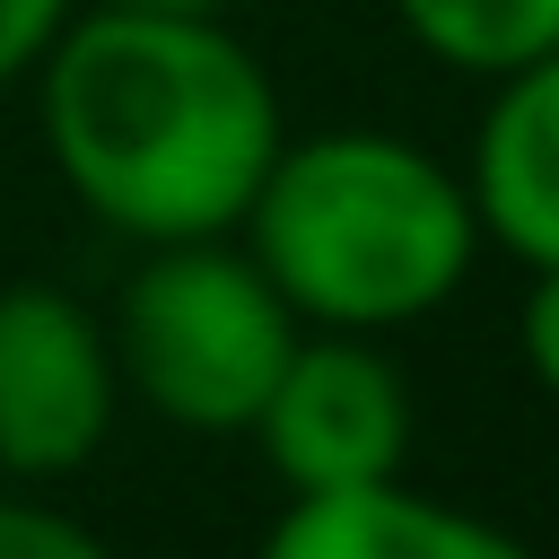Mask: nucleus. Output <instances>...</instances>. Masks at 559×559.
Here are the masks:
<instances>
[{
	"instance_id": "nucleus-1",
	"label": "nucleus",
	"mask_w": 559,
	"mask_h": 559,
	"mask_svg": "<svg viewBox=\"0 0 559 559\" xmlns=\"http://www.w3.org/2000/svg\"><path fill=\"white\" fill-rule=\"evenodd\" d=\"M26 79L44 166L122 245L236 236L288 140L280 79L227 17L70 9Z\"/></svg>"
},
{
	"instance_id": "nucleus-2",
	"label": "nucleus",
	"mask_w": 559,
	"mask_h": 559,
	"mask_svg": "<svg viewBox=\"0 0 559 559\" xmlns=\"http://www.w3.org/2000/svg\"><path fill=\"white\" fill-rule=\"evenodd\" d=\"M236 245L288 297L306 332H411L445 314L480 262V210L463 166L402 131H306L280 140L253 183Z\"/></svg>"
},
{
	"instance_id": "nucleus-3",
	"label": "nucleus",
	"mask_w": 559,
	"mask_h": 559,
	"mask_svg": "<svg viewBox=\"0 0 559 559\" xmlns=\"http://www.w3.org/2000/svg\"><path fill=\"white\" fill-rule=\"evenodd\" d=\"M105 332L122 393H140L166 428L245 437L306 323L236 236H192V245H140V271L122 280Z\"/></svg>"
},
{
	"instance_id": "nucleus-4",
	"label": "nucleus",
	"mask_w": 559,
	"mask_h": 559,
	"mask_svg": "<svg viewBox=\"0 0 559 559\" xmlns=\"http://www.w3.org/2000/svg\"><path fill=\"white\" fill-rule=\"evenodd\" d=\"M411 384L367 332H297L280 384L253 411V445L280 472L288 498H332V489H376L402 480L411 463Z\"/></svg>"
},
{
	"instance_id": "nucleus-5",
	"label": "nucleus",
	"mask_w": 559,
	"mask_h": 559,
	"mask_svg": "<svg viewBox=\"0 0 559 559\" xmlns=\"http://www.w3.org/2000/svg\"><path fill=\"white\" fill-rule=\"evenodd\" d=\"M122 419V367L96 306L52 280L0 288V472L70 480L105 454Z\"/></svg>"
},
{
	"instance_id": "nucleus-6",
	"label": "nucleus",
	"mask_w": 559,
	"mask_h": 559,
	"mask_svg": "<svg viewBox=\"0 0 559 559\" xmlns=\"http://www.w3.org/2000/svg\"><path fill=\"white\" fill-rule=\"evenodd\" d=\"M463 183H472L480 236L498 253H515L524 271L559 262V52L489 79Z\"/></svg>"
},
{
	"instance_id": "nucleus-7",
	"label": "nucleus",
	"mask_w": 559,
	"mask_h": 559,
	"mask_svg": "<svg viewBox=\"0 0 559 559\" xmlns=\"http://www.w3.org/2000/svg\"><path fill=\"white\" fill-rule=\"evenodd\" d=\"M253 559H542V550L411 480H376V489L288 498L253 542Z\"/></svg>"
},
{
	"instance_id": "nucleus-8",
	"label": "nucleus",
	"mask_w": 559,
	"mask_h": 559,
	"mask_svg": "<svg viewBox=\"0 0 559 559\" xmlns=\"http://www.w3.org/2000/svg\"><path fill=\"white\" fill-rule=\"evenodd\" d=\"M402 44L428 52L454 79H507L542 52H559V0H384Z\"/></svg>"
},
{
	"instance_id": "nucleus-9",
	"label": "nucleus",
	"mask_w": 559,
	"mask_h": 559,
	"mask_svg": "<svg viewBox=\"0 0 559 559\" xmlns=\"http://www.w3.org/2000/svg\"><path fill=\"white\" fill-rule=\"evenodd\" d=\"M0 559H114V542H105L96 524H79L70 507L9 498V489H0Z\"/></svg>"
},
{
	"instance_id": "nucleus-10",
	"label": "nucleus",
	"mask_w": 559,
	"mask_h": 559,
	"mask_svg": "<svg viewBox=\"0 0 559 559\" xmlns=\"http://www.w3.org/2000/svg\"><path fill=\"white\" fill-rule=\"evenodd\" d=\"M515 358H524V376L559 402V262H542V271L524 280V306H515Z\"/></svg>"
},
{
	"instance_id": "nucleus-11",
	"label": "nucleus",
	"mask_w": 559,
	"mask_h": 559,
	"mask_svg": "<svg viewBox=\"0 0 559 559\" xmlns=\"http://www.w3.org/2000/svg\"><path fill=\"white\" fill-rule=\"evenodd\" d=\"M70 9H79V0H0V87H17V79L35 70V52L61 35Z\"/></svg>"
},
{
	"instance_id": "nucleus-12",
	"label": "nucleus",
	"mask_w": 559,
	"mask_h": 559,
	"mask_svg": "<svg viewBox=\"0 0 559 559\" xmlns=\"http://www.w3.org/2000/svg\"><path fill=\"white\" fill-rule=\"evenodd\" d=\"M79 9H140V17H236L245 0H79Z\"/></svg>"
}]
</instances>
